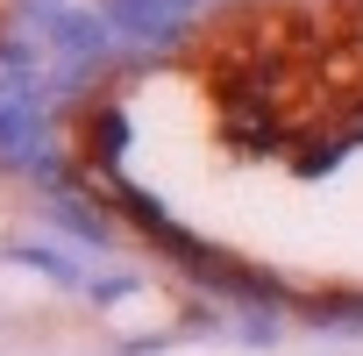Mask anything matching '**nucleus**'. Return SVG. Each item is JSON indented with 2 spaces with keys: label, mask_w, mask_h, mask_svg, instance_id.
I'll list each match as a JSON object with an SVG mask.
<instances>
[{
  "label": "nucleus",
  "mask_w": 363,
  "mask_h": 356,
  "mask_svg": "<svg viewBox=\"0 0 363 356\" xmlns=\"http://www.w3.org/2000/svg\"><path fill=\"white\" fill-rule=\"evenodd\" d=\"M15 257H22V264H36V271H43V278H57V285H86V271H79V264H72L65 250H43V243H22Z\"/></svg>",
  "instance_id": "obj_1"
},
{
  "label": "nucleus",
  "mask_w": 363,
  "mask_h": 356,
  "mask_svg": "<svg viewBox=\"0 0 363 356\" xmlns=\"http://www.w3.org/2000/svg\"><path fill=\"white\" fill-rule=\"evenodd\" d=\"M121 143H128V114H121V107H93V150L114 157Z\"/></svg>",
  "instance_id": "obj_2"
}]
</instances>
